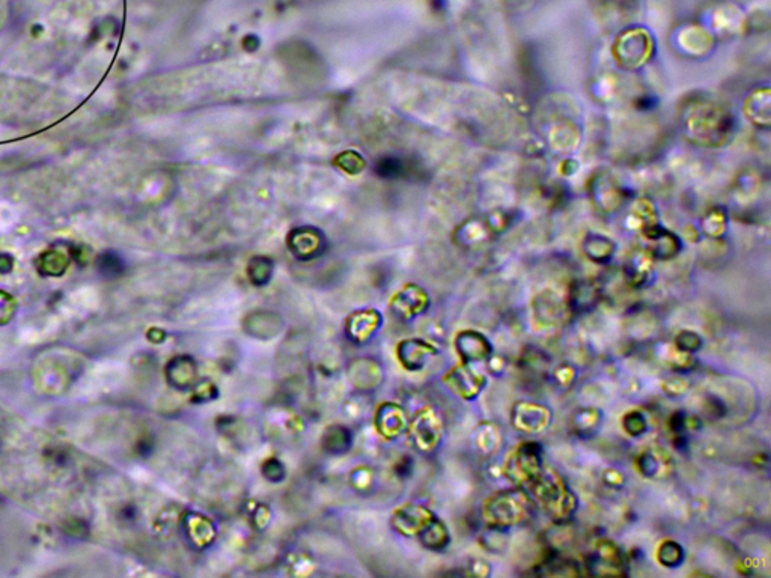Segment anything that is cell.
<instances>
[{
	"label": "cell",
	"instance_id": "cell-13",
	"mask_svg": "<svg viewBox=\"0 0 771 578\" xmlns=\"http://www.w3.org/2000/svg\"><path fill=\"white\" fill-rule=\"evenodd\" d=\"M478 446L483 455L493 457L502 447V434L493 423H483L478 434Z\"/></svg>",
	"mask_w": 771,
	"mask_h": 578
},
{
	"label": "cell",
	"instance_id": "cell-21",
	"mask_svg": "<svg viewBox=\"0 0 771 578\" xmlns=\"http://www.w3.org/2000/svg\"><path fill=\"white\" fill-rule=\"evenodd\" d=\"M704 411L706 414V418L710 419H722L725 414H726V407L723 404V400H720L718 398H708L705 400L704 404Z\"/></svg>",
	"mask_w": 771,
	"mask_h": 578
},
{
	"label": "cell",
	"instance_id": "cell-9",
	"mask_svg": "<svg viewBox=\"0 0 771 578\" xmlns=\"http://www.w3.org/2000/svg\"><path fill=\"white\" fill-rule=\"evenodd\" d=\"M598 289L595 288V285L589 282H579L576 286H573L568 305L571 312L576 313V315H581V313L592 310L598 303Z\"/></svg>",
	"mask_w": 771,
	"mask_h": 578
},
{
	"label": "cell",
	"instance_id": "cell-2",
	"mask_svg": "<svg viewBox=\"0 0 771 578\" xmlns=\"http://www.w3.org/2000/svg\"><path fill=\"white\" fill-rule=\"evenodd\" d=\"M535 505L556 523H568L577 511L579 500L565 482L561 473L553 469H542L540 476L527 485Z\"/></svg>",
	"mask_w": 771,
	"mask_h": 578
},
{
	"label": "cell",
	"instance_id": "cell-17",
	"mask_svg": "<svg viewBox=\"0 0 771 578\" xmlns=\"http://www.w3.org/2000/svg\"><path fill=\"white\" fill-rule=\"evenodd\" d=\"M702 345H704L702 336L691 330L679 332L674 341V347L678 351H682V353H689V354L698 353V351L702 348Z\"/></svg>",
	"mask_w": 771,
	"mask_h": 578
},
{
	"label": "cell",
	"instance_id": "cell-8",
	"mask_svg": "<svg viewBox=\"0 0 771 578\" xmlns=\"http://www.w3.org/2000/svg\"><path fill=\"white\" fill-rule=\"evenodd\" d=\"M456 351L464 363L487 361L493 354V344L482 333L475 330H464L456 336Z\"/></svg>",
	"mask_w": 771,
	"mask_h": 578
},
{
	"label": "cell",
	"instance_id": "cell-22",
	"mask_svg": "<svg viewBox=\"0 0 771 578\" xmlns=\"http://www.w3.org/2000/svg\"><path fill=\"white\" fill-rule=\"evenodd\" d=\"M603 481L606 485L612 486V488H620L624 485L625 479H624V474L615 470V469H607L603 474Z\"/></svg>",
	"mask_w": 771,
	"mask_h": 578
},
{
	"label": "cell",
	"instance_id": "cell-14",
	"mask_svg": "<svg viewBox=\"0 0 771 578\" xmlns=\"http://www.w3.org/2000/svg\"><path fill=\"white\" fill-rule=\"evenodd\" d=\"M549 364H550V359L547 357L545 353L538 351L537 348L527 349L526 353L521 356V360H520L521 369H523L526 373H530L532 376L547 373V371H549Z\"/></svg>",
	"mask_w": 771,
	"mask_h": 578
},
{
	"label": "cell",
	"instance_id": "cell-16",
	"mask_svg": "<svg viewBox=\"0 0 771 578\" xmlns=\"http://www.w3.org/2000/svg\"><path fill=\"white\" fill-rule=\"evenodd\" d=\"M701 420L691 416L687 411L678 410L669 419V430L674 435H686L687 432L698 431L701 428Z\"/></svg>",
	"mask_w": 771,
	"mask_h": 578
},
{
	"label": "cell",
	"instance_id": "cell-12",
	"mask_svg": "<svg viewBox=\"0 0 771 578\" xmlns=\"http://www.w3.org/2000/svg\"><path fill=\"white\" fill-rule=\"evenodd\" d=\"M684 559H686V551H684L681 544L672 541V539L663 541L657 548V560L665 568H678L679 565H682Z\"/></svg>",
	"mask_w": 771,
	"mask_h": 578
},
{
	"label": "cell",
	"instance_id": "cell-20",
	"mask_svg": "<svg viewBox=\"0 0 771 578\" xmlns=\"http://www.w3.org/2000/svg\"><path fill=\"white\" fill-rule=\"evenodd\" d=\"M553 380L561 387H569L576 380V369L568 363H561L552 372Z\"/></svg>",
	"mask_w": 771,
	"mask_h": 578
},
{
	"label": "cell",
	"instance_id": "cell-23",
	"mask_svg": "<svg viewBox=\"0 0 771 578\" xmlns=\"http://www.w3.org/2000/svg\"><path fill=\"white\" fill-rule=\"evenodd\" d=\"M471 574L474 575H478V577H487L491 574V568H490V563H487L482 559H476L471 562Z\"/></svg>",
	"mask_w": 771,
	"mask_h": 578
},
{
	"label": "cell",
	"instance_id": "cell-4",
	"mask_svg": "<svg viewBox=\"0 0 771 578\" xmlns=\"http://www.w3.org/2000/svg\"><path fill=\"white\" fill-rule=\"evenodd\" d=\"M625 556L620 548L608 539H603L595 545L592 552L584 559L583 568L594 577H623L627 575Z\"/></svg>",
	"mask_w": 771,
	"mask_h": 578
},
{
	"label": "cell",
	"instance_id": "cell-1",
	"mask_svg": "<svg viewBox=\"0 0 771 578\" xmlns=\"http://www.w3.org/2000/svg\"><path fill=\"white\" fill-rule=\"evenodd\" d=\"M533 500L523 486H513L497 491L483 501L481 515L488 529L511 530L530 520Z\"/></svg>",
	"mask_w": 771,
	"mask_h": 578
},
{
	"label": "cell",
	"instance_id": "cell-6",
	"mask_svg": "<svg viewBox=\"0 0 771 578\" xmlns=\"http://www.w3.org/2000/svg\"><path fill=\"white\" fill-rule=\"evenodd\" d=\"M638 471L651 481H660L674 471L675 461L670 452L663 447L645 449L636 459Z\"/></svg>",
	"mask_w": 771,
	"mask_h": 578
},
{
	"label": "cell",
	"instance_id": "cell-7",
	"mask_svg": "<svg viewBox=\"0 0 771 578\" xmlns=\"http://www.w3.org/2000/svg\"><path fill=\"white\" fill-rule=\"evenodd\" d=\"M446 381L458 396L467 400L475 399L487 384V378L471 369L469 363H463L454 368L446 376Z\"/></svg>",
	"mask_w": 771,
	"mask_h": 578
},
{
	"label": "cell",
	"instance_id": "cell-18",
	"mask_svg": "<svg viewBox=\"0 0 771 578\" xmlns=\"http://www.w3.org/2000/svg\"><path fill=\"white\" fill-rule=\"evenodd\" d=\"M623 428L630 437H640L648 430V420L639 410H631L623 418Z\"/></svg>",
	"mask_w": 771,
	"mask_h": 578
},
{
	"label": "cell",
	"instance_id": "cell-11",
	"mask_svg": "<svg viewBox=\"0 0 771 578\" xmlns=\"http://www.w3.org/2000/svg\"><path fill=\"white\" fill-rule=\"evenodd\" d=\"M562 317L564 309L561 306V301L556 297L547 298L545 295H542L541 298L535 300L533 318L541 327H554L562 320Z\"/></svg>",
	"mask_w": 771,
	"mask_h": 578
},
{
	"label": "cell",
	"instance_id": "cell-15",
	"mask_svg": "<svg viewBox=\"0 0 771 578\" xmlns=\"http://www.w3.org/2000/svg\"><path fill=\"white\" fill-rule=\"evenodd\" d=\"M424 544L431 550H442L449 544V533L446 525L439 520H431L424 530Z\"/></svg>",
	"mask_w": 771,
	"mask_h": 578
},
{
	"label": "cell",
	"instance_id": "cell-5",
	"mask_svg": "<svg viewBox=\"0 0 771 578\" xmlns=\"http://www.w3.org/2000/svg\"><path fill=\"white\" fill-rule=\"evenodd\" d=\"M552 411L538 402L518 400L511 408V425L517 432L537 435L542 434L552 423Z\"/></svg>",
	"mask_w": 771,
	"mask_h": 578
},
{
	"label": "cell",
	"instance_id": "cell-10",
	"mask_svg": "<svg viewBox=\"0 0 771 578\" xmlns=\"http://www.w3.org/2000/svg\"><path fill=\"white\" fill-rule=\"evenodd\" d=\"M603 422V413L595 407L579 408L571 418V428L579 437L594 435Z\"/></svg>",
	"mask_w": 771,
	"mask_h": 578
},
{
	"label": "cell",
	"instance_id": "cell-3",
	"mask_svg": "<svg viewBox=\"0 0 771 578\" xmlns=\"http://www.w3.org/2000/svg\"><path fill=\"white\" fill-rule=\"evenodd\" d=\"M544 469V449L537 442H526L509 452L503 464L506 479L514 486H527Z\"/></svg>",
	"mask_w": 771,
	"mask_h": 578
},
{
	"label": "cell",
	"instance_id": "cell-19",
	"mask_svg": "<svg viewBox=\"0 0 771 578\" xmlns=\"http://www.w3.org/2000/svg\"><path fill=\"white\" fill-rule=\"evenodd\" d=\"M663 391L669 396H681L689 391V381L678 372L663 381Z\"/></svg>",
	"mask_w": 771,
	"mask_h": 578
}]
</instances>
